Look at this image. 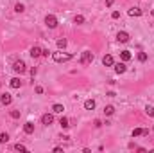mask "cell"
<instances>
[{"label": "cell", "instance_id": "1", "mask_svg": "<svg viewBox=\"0 0 154 153\" xmlns=\"http://www.w3.org/2000/svg\"><path fill=\"white\" fill-rule=\"evenodd\" d=\"M52 59L57 63H63V61H68L72 59V54H63V52H52Z\"/></svg>", "mask_w": 154, "mask_h": 153}, {"label": "cell", "instance_id": "2", "mask_svg": "<svg viewBox=\"0 0 154 153\" xmlns=\"http://www.w3.org/2000/svg\"><path fill=\"white\" fill-rule=\"evenodd\" d=\"M45 25H47V27H50V29H56L57 27V18L54 15H47L45 16Z\"/></svg>", "mask_w": 154, "mask_h": 153}, {"label": "cell", "instance_id": "3", "mask_svg": "<svg viewBox=\"0 0 154 153\" xmlns=\"http://www.w3.org/2000/svg\"><path fill=\"white\" fill-rule=\"evenodd\" d=\"M13 70L18 72V74H23V72H27V67H25L23 61H15L13 63Z\"/></svg>", "mask_w": 154, "mask_h": 153}, {"label": "cell", "instance_id": "4", "mask_svg": "<svg viewBox=\"0 0 154 153\" xmlns=\"http://www.w3.org/2000/svg\"><path fill=\"white\" fill-rule=\"evenodd\" d=\"M52 123H54V115H52V114H43V115H41V124L50 126Z\"/></svg>", "mask_w": 154, "mask_h": 153}, {"label": "cell", "instance_id": "5", "mask_svg": "<svg viewBox=\"0 0 154 153\" xmlns=\"http://www.w3.org/2000/svg\"><path fill=\"white\" fill-rule=\"evenodd\" d=\"M91 61H93V54L90 51H84L81 56V63H91Z\"/></svg>", "mask_w": 154, "mask_h": 153}, {"label": "cell", "instance_id": "6", "mask_svg": "<svg viewBox=\"0 0 154 153\" xmlns=\"http://www.w3.org/2000/svg\"><path fill=\"white\" fill-rule=\"evenodd\" d=\"M29 54H31L32 58H39V56L43 54V49H41V47H38V45H34V47L31 49V52H29Z\"/></svg>", "mask_w": 154, "mask_h": 153}, {"label": "cell", "instance_id": "7", "mask_svg": "<svg viewBox=\"0 0 154 153\" xmlns=\"http://www.w3.org/2000/svg\"><path fill=\"white\" fill-rule=\"evenodd\" d=\"M117 40H118L120 43H125V42H129V34H127L125 31H120L118 34H117Z\"/></svg>", "mask_w": 154, "mask_h": 153}, {"label": "cell", "instance_id": "8", "mask_svg": "<svg viewBox=\"0 0 154 153\" xmlns=\"http://www.w3.org/2000/svg\"><path fill=\"white\" fill-rule=\"evenodd\" d=\"M11 101H13V97H11V94H7V92L0 96V103H2L4 106H5V104H11Z\"/></svg>", "mask_w": 154, "mask_h": 153}, {"label": "cell", "instance_id": "9", "mask_svg": "<svg viewBox=\"0 0 154 153\" xmlns=\"http://www.w3.org/2000/svg\"><path fill=\"white\" fill-rule=\"evenodd\" d=\"M23 131H25V133H27V135H31V133H34V123H25V126H23Z\"/></svg>", "mask_w": 154, "mask_h": 153}, {"label": "cell", "instance_id": "10", "mask_svg": "<svg viewBox=\"0 0 154 153\" xmlns=\"http://www.w3.org/2000/svg\"><path fill=\"white\" fill-rule=\"evenodd\" d=\"M9 86H11V88H20V86H22V79H20V78H13L9 81Z\"/></svg>", "mask_w": 154, "mask_h": 153}, {"label": "cell", "instance_id": "11", "mask_svg": "<svg viewBox=\"0 0 154 153\" xmlns=\"http://www.w3.org/2000/svg\"><path fill=\"white\" fill-rule=\"evenodd\" d=\"M125 70H127V67H125V63H124V61L115 65V72H117V74H124Z\"/></svg>", "mask_w": 154, "mask_h": 153}, {"label": "cell", "instance_id": "12", "mask_svg": "<svg viewBox=\"0 0 154 153\" xmlns=\"http://www.w3.org/2000/svg\"><path fill=\"white\" fill-rule=\"evenodd\" d=\"M131 58H133V54L129 51H122V52H120V59H122V61H129Z\"/></svg>", "mask_w": 154, "mask_h": 153}, {"label": "cell", "instance_id": "13", "mask_svg": "<svg viewBox=\"0 0 154 153\" xmlns=\"http://www.w3.org/2000/svg\"><path fill=\"white\" fill-rule=\"evenodd\" d=\"M102 63L106 65V67H111V65L115 63V61H113V56H109V54H106V56L102 58Z\"/></svg>", "mask_w": 154, "mask_h": 153}, {"label": "cell", "instance_id": "14", "mask_svg": "<svg viewBox=\"0 0 154 153\" xmlns=\"http://www.w3.org/2000/svg\"><path fill=\"white\" fill-rule=\"evenodd\" d=\"M84 108L86 110H93L95 108V101H93V99H86L84 101Z\"/></svg>", "mask_w": 154, "mask_h": 153}, {"label": "cell", "instance_id": "15", "mask_svg": "<svg viewBox=\"0 0 154 153\" xmlns=\"http://www.w3.org/2000/svg\"><path fill=\"white\" fill-rule=\"evenodd\" d=\"M63 110H65V106L59 104V103H56L54 106H52V112H54V114H63Z\"/></svg>", "mask_w": 154, "mask_h": 153}, {"label": "cell", "instance_id": "16", "mask_svg": "<svg viewBox=\"0 0 154 153\" xmlns=\"http://www.w3.org/2000/svg\"><path fill=\"white\" fill-rule=\"evenodd\" d=\"M149 131L147 130H142V128H135L133 130V137H138V135H147Z\"/></svg>", "mask_w": 154, "mask_h": 153}, {"label": "cell", "instance_id": "17", "mask_svg": "<svg viewBox=\"0 0 154 153\" xmlns=\"http://www.w3.org/2000/svg\"><path fill=\"white\" fill-rule=\"evenodd\" d=\"M129 16H142V9H140V7L129 9Z\"/></svg>", "mask_w": 154, "mask_h": 153}, {"label": "cell", "instance_id": "18", "mask_svg": "<svg viewBox=\"0 0 154 153\" xmlns=\"http://www.w3.org/2000/svg\"><path fill=\"white\" fill-rule=\"evenodd\" d=\"M104 114H106V115H113V114H115V106L108 104V106H106V108H104Z\"/></svg>", "mask_w": 154, "mask_h": 153}, {"label": "cell", "instance_id": "19", "mask_svg": "<svg viewBox=\"0 0 154 153\" xmlns=\"http://www.w3.org/2000/svg\"><path fill=\"white\" fill-rule=\"evenodd\" d=\"M59 124H61V128H68V126H70V121H68L66 117H61V119H59Z\"/></svg>", "mask_w": 154, "mask_h": 153}, {"label": "cell", "instance_id": "20", "mask_svg": "<svg viewBox=\"0 0 154 153\" xmlns=\"http://www.w3.org/2000/svg\"><path fill=\"white\" fill-rule=\"evenodd\" d=\"M66 45H68V42H66L65 38H59V40H57V47H59V49H65Z\"/></svg>", "mask_w": 154, "mask_h": 153}, {"label": "cell", "instance_id": "21", "mask_svg": "<svg viewBox=\"0 0 154 153\" xmlns=\"http://www.w3.org/2000/svg\"><path fill=\"white\" fill-rule=\"evenodd\" d=\"M9 115H11L13 119H20V115H22V114H20V110H11Z\"/></svg>", "mask_w": 154, "mask_h": 153}, {"label": "cell", "instance_id": "22", "mask_svg": "<svg viewBox=\"0 0 154 153\" xmlns=\"http://www.w3.org/2000/svg\"><path fill=\"white\" fill-rule=\"evenodd\" d=\"M15 11H16V13H23V11H25V5H23V4H20V2H18V4L15 5Z\"/></svg>", "mask_w": 154, "mask_h": 153}, {"label": "cell", "instance_id": "23", "mask_svg": "<svg viewBox=\"0 0 154 153\" xmlns=\"http://www.w3.org/2000/svg\"><path fill=\"white\" fill-rule=\"evenodd\" d=\"M9 141V135L7 133H0V144H5Z\"/></svg>", "mask_w": 154, "mask_h": 153}, {"label": "cell", "instance_id": "24", "mask_svg": "<svg viewBox=\"0 0 154 153\" xmlns=\"http://www.w3.org/2000/svg\"><path fill=\"white\" fill-rule=\"evenodd\" d=\"M145 114L149 117H154V108H152V106H145Z\"/></svg>", "mask_w": 154, "mask_h": 153}, {"label": "cell", "instance_id": "25", "mask_svg": "<svg viewBox=\"0 0 154 153\" xmlns=\"http://www.w3.org/2000/svg\"><path fill=\"white\" fill-rule=\"evenodd\" d=\"M73 22H75L77 25H79V24H84V16H83V15H77L75 18H73Z\"/></svg>", "mask_w": 154, "mask_h": 153}, {"label": "cell", "instance_id": "26", "mask_svg": "<svg viewBox=\"0 0 154 153\" xmlns=\"http://www.w3.org/2000/svg\"><path fill=\"white\" fill-rule=\"evenodd\" d=\"M15 150H18V151H27V148H25L23 144H20V142H18V144H15Z\"/></svg>", "mask_w": 154, "mask_h": 153}, {"label": "cell", "instance_id": "27", "mask_svg": "<svg viewBox=\"0 0 154 153\" xmlns=\"http://www.w3.org/2000/svg\"><path fill=\"white\" fill-rule=\"evenodd\" d=\"M138 59H140V61H147V52H140Z\"/></svg>", "mask_w": 154, "mask_h": 153}, {"label": "cell", "instance_id": "28", "mask_svg": "<svg viewBox=\"0 0 154 153\" xmlns=\"http://www.w3.org/2000/svg\"><path fill=\"white\" fill-rule=\"evenodd\" d=\"M111 18H113V20L120 18V13H118V11H113V13H111Z\"/></svg>", "mask_w": 154, "mask_h": 153}, {"label": "cell", "instance_id": "29", "mask_svg": "<svg viewBox=\"0 0 154 153\" xmlns=\"http://www.w3.org/2000/svg\"><path fill=\"white\" fill-rule=\"evenodd\" d=\"M36 94H43V86H36Z\"/></svg>", "mask_w": 154, "mask_h": 153}, {"label": "cell", "instance_id": "30", "mask_svg": "<svg viewBox=\"0 0 154 153\" xmlns=\"http://www.w3.org/2000/svg\"><path fill=\"white\" fill-rule=\"evenodd\" d=\"M93 124H95V128H99V126H102V123H100L99 119H95V123H93Z\"/></svg>", "mask_w": 154, "mask_h": 153}, {"label": "cell", "instance_id": "31", "mask_svg": "<svg viewBox=\"0 0 154 153\" xmlns=\"http://www.w3.org/2000/svg\"><path fill=\"white\" fill-rule=\"evenodd\" d=\"M113 2H115V0H106V5H113Z\"/></svg>", "mask_w": 154, "mask_h": 153}]
</instances>
